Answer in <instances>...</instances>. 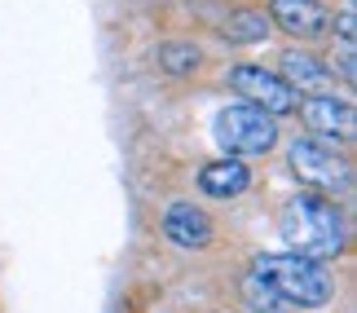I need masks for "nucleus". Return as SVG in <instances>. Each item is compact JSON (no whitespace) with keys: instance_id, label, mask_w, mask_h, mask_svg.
I'll return each mask as SVG.
<instances>
[{"instance_id":"obj_1","label":"nucleus","mask_w":357,"mask_h":313,"mask_svg":"<svg viewBox=\"0 0 357 313\" xmlns=\"http://www.w3.org/2000/svg\"><path fill=\"white\" fill-rule=\"evenodd\" d=\"M278 234L287 238V247L313 261H335L344 252V216L331 199L322 194H296L282 203L278 212Z\"/></svg>"},{"instance_id":"obj_6","label":"nucleus","mask_w":357,"mask_h":313,"mask_svg":"<svg viewBox=\"0 0 357 313\" xmlns=\"http://www.w3.org/2000/svg\"><path fill=\"white\" fill-rule=\"evenodd\" d=\"M300 115H305L309 132L318 142H349L357 119H353V102L349 98H331V93H309L305 102L296 106Z\"/></svg>"},{"instance_id":"obj_9","label":"nucleus","mask_w":357,"mask_h":313,"mask_svg":"<svg viewBox=\"0 0 357 313\" xmlns=\"http://www.w3.org/2000/svg\"><path fill=\"white\" fill-rule=\"evenodd\" d=\"M278 75L296 93H326V89H331V79H335L331 66H322V58H313V53H305V49L282 53V71Z\"/></svg>"},{"instance_id":"obj_12","label":"nucleus","mask_w":357,"mask_h":313,"mask_svg":"<svg viewBox=\"0 0 357 313\" xmlns=\"http://www.w3.org/2000/svg\"><path fill=\"white\" fill-rule=\"evenodd\" d=\"M221 36L229 40V45H256V40L269 36V18H265V13H256V9L234 13V18L221 26Z\"/></svg>"},{"instance_id":"obj_7","label":"nucleus","mask_w":357,"mask_h":313,"mask_svg":"<svg viewBox=\"0 0 357 313\" xmlns=\"http://www.w3.org/2000/svg\"><path fill=\"white\" fill-rule=\"evenodd\" d=\"M269 22H278L287 36H300V40H318L331 31V13L318 0H273Z\"/></svg>"},{"instance_id":"obj_5","label":"nucleus","mask_w":357,"mask_h":313,"mask_svg":"<svg viewBox=\"0 0 357 313\" xmlns=\"http://www.w3.org/2000/svg\"><path fill=\"white\" fill-rule=\"evenodd\" d=\"M229 89H234L238 98H247L252 106H260V111H269V115H291L300 106V93L287 84L278 71H265V66H234V71H229Z\"/></svg>"},{"instance_id":"obj_10","label":"nucleus","mask_w":357,"mask_h":313,"mask_svg":"<svg viewBox=\"0 0 357 313\" xmlns=\"http://www.w3.org/2000/svg\"><path fill=\"white\" fill-rule=\"evenodd\" d=\"M199 185L208 199H238L247 185H252V172H247V163H238V155H229L221 163H208V168L199 172Z\"/></svg>"},{"instance_id":"obj_13","label":"nucleus","mask_w":357,"mask_h":313,"mask_svg":"<svg viewBox=\"0 0 357 313\" xmlns=\"http://www.w3.org/2000/svg\"><path fill=\"white\" fill-rule=\"evenodd\" d=\"M243 296H247V305H252L256 313H291V305H287L278 291H269L260 278H247L243 282Z\"/></svg>"},{"instance_id":"obj_11","label":"nucleus","mask_w":357,"mask_h":313,"mask_svg":"<svg viewBox=\"0 0 357 313\" xmlns=\"http://www.w3.org/2000/svg\"><path fill=\"white\" fill-rule=\"evenodd\" d=\"M155 58L168 75H190V71H199L203 53H199V45H190V40H168V45H159Z\"/></svg>"},{"instance_id":"obj_4","label":"nucleus","mask_w":357,"mask_h":313,"mask_svg":"<svg viewBox=\"0 0 357 313\" xmlns=\"http://www.w3.org/2000/svg\"><path fill=\"white\" fill-rule=\"evenodd\" d=\"M291 172L313 190H349L353 168L344 163V155H335V146H326L318 137H305L291 146Z\"/></svg>"},{"instance_id":"obj_2","label":"nucleus","mask_w":357,"mask_h":313,"mask_svg":"<svg viewBox=\"0 0 357 313\" xmlns=\"http://www.w3.org/2000/svg\"><path fill=\"white\" fill-rule=\"evenodd\" d=\"M252 278H260L269 291H278L291 309H322L331 300L335 282L322 269V261L300 252H278V256H256Z\"/></svg>"},{"instance_id":"obj_8","label":"nucleus","mask_w":357,"mask_h":313,"mask_svg":"<svg viewBox=\"0 0 357 313\" xmlns=\"http://www.w3.org/2000/svg\"><path fill=\"white\" fill-rule=\"evenodd\" d=\"M163 234L176 247H208L212 243V216L195 208V203H172L163 212Z\"/></svg>"},{"instance_id":"obj_14","label":"nucleus","mask_w":357,"mask_h":313,"mask_svg":"<svg viewBox=\"0 0 357 313\" xmlns=\"http://www.w3.org/2000/svg\"><path fill=\"white\" fill-rule=\"evenodd\" d=\"M340 40H344V45H353V9L340 13Z\"/></svg>"},{"instance_id":"obj_3","label":"nucleus","mask_w":357,"mask_h":313,"mask_svg":"<svg viewBox=\"0 0 357 313\" xmlns=\"http://www.w3.org/2000/svg\"><path fill=\"white\" fill-rule=\"evenodd\" d=\"M216 142L225 155H269L278 146V124L269 111L243 102V106H225L216 115Z\"/></svg>"}]
</instances>
